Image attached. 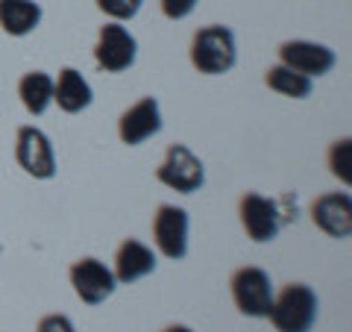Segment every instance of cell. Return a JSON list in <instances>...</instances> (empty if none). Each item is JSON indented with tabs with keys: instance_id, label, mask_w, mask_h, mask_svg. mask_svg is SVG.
<instances>
[{
	"instance_id": "1",
	"label": "cell",
	"mask_w": 352,
	"mask_h": 332,
	"mask_svg": "<svg viewBox=\"0 0 352 332\" xmlns=\"http://www.w3.org/2000/svg\"><path fill=\"white\" fill-rule=\"evenodd\" d=\"M317 309H320V300L311 285L291 282L279 294H273L267 318L276 332H311L317 324Z\"/></svg>"
},
{
	"instance_id": "2",
	"label": "cell",
	"mask_w": 352,
	"mask_h": 332,
	"mask_svg": "<svg viewBox=\"0 0 352 332\" xmlns=\"http://www.w3.org/2000/svg\"><path fill=\"white\" fill-rule=\"evenodd\" d=\"M238 62L235 32L223 24H208L191 39V65L200 74H226Z\"/></svg>"
},
{
	"instance_id": "3",
	"label": "cell",
	"mask_w": 352,
	"mask_h": 332,
	"mask_svg": "<svg viewBox=\"0 0 352 332\" xmlns=\"http://www.w3.org/2000/svg\"><path fill=\"white\" fill-rule=\"evenodd\" d=\"M229 291H232V300L238 306L241 315L247 318H267L270 303H273V282L270 273L261 268H238L229 280Z\"/></svg>"
},
{
	"instance_id": "4",
	"label": "cell",
	"mask_w": 352,
	"mask_h": 332,
	"mask_svg": "<svg viewBox=\"0 0 352 332\" xmlns=\"http://www.w3.org/2000/svg\"><path fill=\"white\" fill-rule=\"evenodd\" d=\"M238 215H241V227H244V232L252 241H258V245L276 238L279 229H282V220L288 218V212L282 209L279 200H270V197L256 194V191H247L244 197H241Z\"/></svg>"
},
{
	"instance_id": "5",
	"label": "cell",
	"mask_w": 352,
	"mask_h": 332,
	"mask_svg": "<svg viewBox=\"0 0 352 332\" xmlns=\"http://www.w3.org/2000/svg\"><path fill=\"white\" fill-rule=\"evenodd\" d=\"M156 180L179 194H194V191H200L206 183V168H203L200 156H194L191 147L170 145L162 165L156 168Z\"/></svg>"
},
{
	"instance_id": "6",
	"label": "cell",
	"mask_w": 352,
	"mask_h": 332,
	"mask_svg": "<svg viewBox=\"0 0 352 332\" xmlns=\"http://www.w3.org/2000/svg\"><path fill=\"white\" fill-rule=\"evenodd\" d=\"M135 56H138V41L120 21H112V24L100 27L97 44H94L97 68L106 71V74H120V71H129L132 65H135Z\"/></svg>"
},
{
	"instance_id": "7",
	"label": "cell",
	"mask_w": 352,
	"mask_h": 332,
	"mask_svg": "<svg viewBox=\"0 0 352 332\" xmlns=\"http://www.w3.org/2000/svg\"><path fill=\"white\" fill-rule=\"evenodd\" d=\"M71 285L85 306H100L103 300H109L115 294L118 280L106 262L85 256L71 264Z\"/></svg>"
},
{
	"instance_id": "8",
	"label": "cell",
	"mask_w": 352,
	"mask_h": 332,
	"mask_svg": "<svg viewBox=\"0 0 352 332\" xmlns=\"http://www.w3.org/2000/svg\"><path fill=\"white\" fill-rule=\"evenodd\" d=\"M15 159L36 180H53L56 176V150L50 138L38 127H21L15 138Z\"/></svg>"
},
{
	"instance_id": "9",
	"label": "cell",
	"mask_w": 352,
	"mask_h": 332,
	"mask_svg": "<svg viewBox=\"0 0 352 332\" xmlns=\"http://www.w3.org/2000/svg\"><path fill=\"white\" fill-rule=\"evenodd\" d=\"M153 241L164 259H185V253H188V212L182 206L162 203L153 215Z\"/></svg>"
},
{
	"instance_id": "10",
	"label": "cell",
	"mask_w": 352,
	"mask_h": 332,
	"mask_svg": "<svg viewBox=\"0 0 352 332\" xmlns=\"http://www.w3.org/2000/svg\"><path fill=\"white\" fill-rule=\"evenodd\" d=\"M279 62L285 68H291L296 74H305V76H323L335 68V50L326 48V44H317V41H305V39H294V41H282L279 44Z\"/></svg>"
},
{
	"instance_id": "11",
	"label": "cell",
	"mask_w": 352,
	"mask_h": 332,
	"mask_svg": "<svg viewBox=\"0 0 352 332\" xmlns=\"http://www.w3.org/2000/svg\"><path fill=\"white\" fill-rule=\"evenodd\" d=\"M159 132H162V109L156 97H141L118 121V136L129 147L144 145L147 138L159 136Z\"/></svg>"
},
{
	"instance_id": "12",
	"label": "cell",
	"mask_w": 352,
	"mask_h": 332,
	"mask_svg": "<svg viewBox=\"0 0 352 332\" xmlns=\"http://www.w3.org/2000/svg\"><path fill=\"white\" fill-rule=\"evenodd\" d=\"M314 227L326 232L329 238H349L352 232V200L346 191H329L320 194L311 203Z\"/></svg>"
},
{
	"instance_id": "13",
	"label": "cell",
	"mask_w": 352,
	"mask_h": 332,
	"mask_svg": "<svg viewBox=\"0 0 352 332\" xmlns=\"http://www.w3.org/2000/svg\"><path fill=\"white\" fill-rule=\"evenodd\" d=\"M153 271H156V253H153V247L141 245V241H135V238H126L124 245L118 247L112 273H115V280L120 285L144 280V276L153 273Z\"/></svg>"
},
{
	"instance_id": "14",
	"label": "cell",
	"mask_w": 352,
	"mask_h": 332,
	"mask_svg": "<svg viewBox=\"0 0 352 332\" xmlns=\"http://www.w3.org/2000/svg\"><path fill=\"white\" fill-rule=\"evenodd\" d=\"M94 101V92H91V85H88L85 76L76 71V68H62L59 76L53 80V103H59L62 112H68V115H76V112H82V109H88Z\"/></svg>"
},
{
	"instance_id": "15",
	"label": "cell",
	"mask_w": 352,
	"mask_h": 332,
	"mask_svg": "<svg viewBox=\"0 0 352 332\" xmlns=\"http://www.w3.org/2000/svg\"><path fill=\"white\" fill-rule=\"evenodd\" d=\"M41 24V6L36 0H0V27L15 39L30 36Z\"/></svg>"
},
{
	"instance_id": "16",
	"label": "cell",
	"mask_w": 352,
	"mask_h": 332,
	"mask_svg": "<svg viewBox=\"0 0 352 332\" xmlns=\"http://www.w3.org/2000/svg\"><path fill=\"white\" fill-rule=\"evenodd\" d=\"M18 97L30 115H44L53 103V76L47 71H30L21 76Z\"/></svg>"
},
{
	"instance_id": "17",
	"label": "cell",
	"mask_w": 352,
	"mask_h": 332,
	"mask_svg": "<svg viewBox=\"0 0 352 332\" xmlns=\"http://www.w3.org/2000/svg\"><path fill=\"white\" fill-rule=\"evenodd\" d=\"M264 83H267L270 92H276L282 97H294V101H302V97L311 94V76L285 68L282 62L273 65V68H267V74H264Z\"/></svg>"
},
{
	"instance_id": "18",
	"label": "cell",
	"mask_w": 352,
	"mask_h": 332,
	"mask_svg": "<svg viewBox=\"0 0 352 332\" xmlns=\"http://www.w3.org/2000/svg\"><path fill=\"white\" fill-rule=\"evenodd\" d=\"M329 168H332V176H338L344 185L352 183V141L340 138L329 147Z\"/></svg>"
},
{
	"instance_id": "19",
	"label": "cell",
	"mask_w": 352,
	"mask_h": 332,
	"mask_svg": "<svg viewBox=\"0 0 352 332\" xmlns=\"http://www.w3.org/2000/svg\"><path fill=\"white\" fill-rule=\"evenodd\" d=\"M141 3H144V0H97V9H100L106 18L124 24V21H132L141 12Z\"/></svg>"
},
{
	"instance_id": "20",
	"label": "cell",
	"mask_w": 352,
	"mask_h": 332,
	"mask_svg": "<svg viewBox=\"0 0 352 332\" xmlns=\"http://www.w3.org/2000/svg\"><path fill=\"white\" fill-rule=\"evenodd\" d=\"M159 6H162L164 18H170V21H182V18H188V15L194 12L197 0H159Z\"/></svg>"
},
{
	"instance_id": "21",
	"label": "cell",
	"mask_w": 352,
	"mask_h": 332,
	"mask_svg": "<svg viewBox=\"0 0 352 332\" xmlns=\"http://www.w3.org/2000/svg\"><path fill=\"white\" fill-rule=\"evenodd\" d=\"M36 332H76V326L68 315H44L38 320Z\"/></svg>"
},
{
	"instance_id": "22",
	"label": "cell",
	"mask_w": 352,
	"mask_h": 332,
	"mask_svg": "<svg viewBox=\"0 0 352 332\" xmlns=\"http://www.w3.org/2000/svg\"><path fill=\"white\" fill-rule=\"evenodd\" d=\"M162 332H194L191 326H185V324H170V326H164Z\"/></svg>"
}]
</instances>
